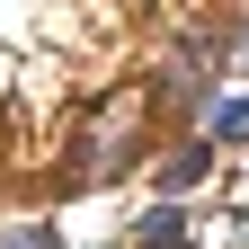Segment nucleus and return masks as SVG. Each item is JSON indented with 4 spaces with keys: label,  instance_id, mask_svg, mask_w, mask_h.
I'll use <instances>...</instances> for the list:
<instances>
[{
    "label": "nucleus",
    "instance_id": "obj_1",
    "mask_svg": "<svg viewBox=\"0 0 249 249\" xmlns=\"http://www.w3.org/2000/svg\"><path fill=\"white\" fill-rule=\"evenodd\" d=\"M134 134H142V98H116V107L80 134V187L116 178V169H124V151H134Z\"/></svg>",
    "mask_w": 249,
    "mask_h": 249
},
{
    "label": "nucleus",
    "instance_id": "obj_2",
    "mask_svg": "<svg viewBox=\"0 0 249 249\" xmlns=\"http://www.w3.org/2000/svg\"><path fill=\"white\" fill-rule=\"evenodd\" d=\"M134 249H187V213H178V205H160V213H142V231H134Z\"/></svg>",
    "mask_w": 249,
    "mask_h": 249
},
{
    "label": "nucleus",
    "instance_id": "obj_3",
    "mask_svg": "<svg viewBox=\"0 0 249 249\" xmlns=\"http://www.w3.org/2000/svg\"><path fill=\"white\" fill-rule=\"evenodd\" d=\"M205 160H213V151H205V142H187L178 160H169V178H160V187H196V178H205Z\"/></svg>",
    "mask_w": 249,
    "mask_h": 249
},
{
    "label": "nucleus",
    "instance_id": "obj_4",
    "mask_svg": "<svg viewBox=\"0 0 249 249\" xmlns=\"http://www.w3.org/2000/svg\"><path fill=\"white\" fill-rule=\"evenodd\" d=\"M240 134H249V98H240V107H223V116H213V142H240Z\"/></svg>",
    "mask_w": 249,
    "mask_h": 249
},
{
    "label": "nucleus",
    "instance_id": "obj_5",
    "mask_svg": "<svg viewBox=\"0 0 249 249\" xmlns=\"http://www.w3.org/2000/svg\"><path fill=\"white\" fill-rule=\"evenodd\" d=\"M0 249H53V231H45V223H27V231H0Z\"/></svg>",
    "mask_w": 249,
    "mask_h": 249
}]
</instances>
